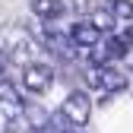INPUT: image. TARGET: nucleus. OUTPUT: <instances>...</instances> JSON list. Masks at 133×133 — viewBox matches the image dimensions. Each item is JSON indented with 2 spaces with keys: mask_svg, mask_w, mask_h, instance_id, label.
Here are the masks:
<instances>
[{
  "mask_svg": "<svg viewBox=\"0 0 133 133\" xmlns=\"http://www.w3.org/2000/svg\"><path fill=\"white\" fill-rule=\"evenodd\" d=\"M63 111L70 114L76 124H82V121L89 117V102H86V95H70V98H66V105H63Z\"/></svg>",
  "mask_w": 133,
  "mask_h": 133,
  "instance_id": "nucleus-5",
  "label": "nucleus"
},
{
  "mask_svg": "<svg viewBox=\"0 0 133 133\" xmlns=\"http://www.w3.org/2000/svg\"><path fill=\"white\" fill-rule=\"evenodd\" d=\"M22 82H25V89L41 92V89H48V86H51V70H48L44 63H29V66H25Z\"/></svg>",
  "mask_w": 133,
  "mask_h": 133,
  "instance_id": "nucleus-4",
  "label": "nucleus"
},
{
  "mask_svg": "<svg viewBox=\"0 0 133 133\" xmlns=\"http://www.w3.org/2000/svg\"><path fill=\"white\" fill-rule=\"evenodd\" d=\"M102 79L108 82V86H111V89H121V86H124V82H127V79H124L121 73H114V70H105V73H102Z\"/></svg>",
  "mask_w": 133,
  "mask_h": 133,
  "instance_id": "nucleus-8",
  "label": "nucleus"
},
{
  "mask_svg": "<svg viewBox=\"0 0 133 133\" xmlns=\"http://www.w3.org/2000/svg\"><path fill=\"white\" fill-rule=\"evenodd\" d=\"M70 10L79 16V13H89L92 10V0H70Z\"/></svg>",
  "mask_w": 133,
  "mask_h": 133,
  "instance_id": "nucleus-9",
  "label": "nucleus"
},
{
  "mask_svg": "<svg viewBox=\"0 0 133 133\" xmlns=\"http://www.w3.org/2000/svg\"><path fill=\"white\" fill-rule=\"evenodd\" d=\"M105 6L114 13L117 25H127V22H133V3H130V0H108Z\"/></svg>",
  "mask_w": 133,
  "mask_h": 133,
  "instance_id": "nucleus-6",
  "label": "nucleus"
},
{
  "mask_svg": "<svg viewBox=\"0 0 133 133\" xmlns=\"http://www.w3.org/2000/svg\"><path fill=\"white\" fill-rule=\"evenodd\" d=\"M29 6H32V13H35L41 22H57L60 16L66 13V3H63V0H32Z\"/></svg>",
  "mask_w": 133,
  "mask_h": 133,
  "instance_id": "nucleus-3",
  "label": "nucleus"
},
{
  "mask_svg": "<svg viewBox=\"0 0 133 133\" xmlns=\"http://www.w3.org/2000/svg\"><path fill=\"white\" fill-rule=\"evenodd\" d=\"M92 22H95L98 29H102V32H111L114 25H117V19H114V13H111L108 6H98V10L92 13Z\"/></svg>",
  "mask_w": 133,
  "mask_h": 133,
  "instance_id": "nucleus-7",
  "label": "nucleus"
},
{
  "mask_svg": "<svg viewBox=\"0 0 133 133\" xmlns=\"http://www.w3.org/2000/svg\"><path fill=\"white\" fill-rule=\"evenodd\" d=\"M3 48L10 51V57L19 60V63H25L32 54H35V41H32V35H29L22 25L6 29V35H3Z\"/></svg>",
  "mask_w": 133,
  "mask_h": 133,
  "instance_id": "nucleus-1",
  "label": "nucleus"
},
{
  "mask_svg": "<svg viewBox=\"0 0 133 133\" xmlns=\"http://www.w3.org/2000/svg\"><path fill=\"white\" fill-rule=\"evenodd\" d=\"M70 38L79 44V48H95L102 41V29H98L92 19H76L70 25Z\"/></svg>",
  "mask_w": 133,
  "mask_h": 133,
  "instance_id": "nucleus-2",
  "label": "nucleus"
}]
</instances>
